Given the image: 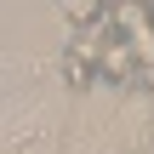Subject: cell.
<instances>
[{"label": "cell", "mask_w": 154, "mask_h": 154, "mask_svg": "<svg viewBox=\"0 0 154 154\" xmlns=\"http://www.w3.org/2000/svg\"><path fill=\"white\" fill-rule=\"evenodd\" d=\"M109 23L126 40V51H131L137 80L154 91V0H114L109 6Z\"/></svg>", "instance_id": "1"}, {"label": "cell", "mask_w": 154, "mask_h": 154, "mask_svg": "<svg viewBox=\"0 0 154 154\" xmlns=\"http://www.w3.org/2000/svg\"><path fill=\"white\" fill-rule=\"evenodd\" d=\"M63 11H69L74 23H91V17L103 11V0H63Z\"/></svg>", "instance_id": "2"}]
</instances>
